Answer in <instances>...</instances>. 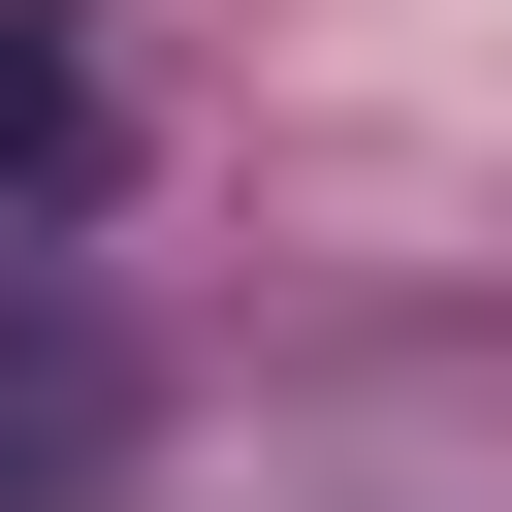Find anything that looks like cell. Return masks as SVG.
<instances>
[{"instance_id":"6da1fadb","label":"cell","mask_w":512,"mask_h":512,"mask_svg":"<svg viewBox=\"0 0 512 512\" xmlns=\"http://www.w3.org/2000/svg\"><path fill=\"white\" fill-rule=\"evenodd\" d=\"M96 160H128L96 32H64V0H0V256H32V224H96Z\"/></svg>"}]
</instances>
